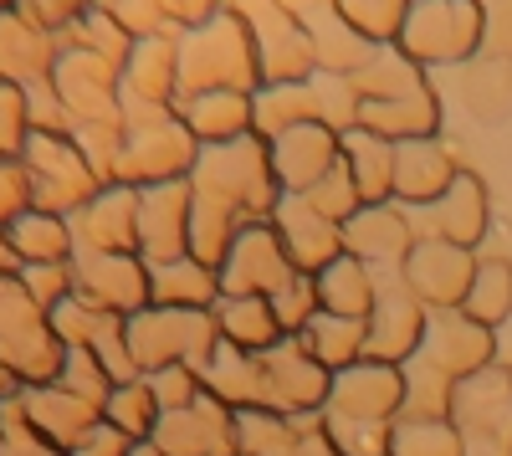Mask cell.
<instances>
[{
  "label": "cell",
  "mask_w": 512,
  "mask_h": 456,
  "mask_svg": "<svg viewBox=\"0 0 512 456\" xmlns=\"http://www.w3.org/2000/svg\"><path fill=\"white\" fill-rule=\"evenodd\" d=\"M472 272H477V257L466 252V246H451V241H436V236L415 241L410 257H405V287L425 308H441V313L466 303Z\"/></svg>",
  "instance_id": "cell-2"
},
{
  "label": "cell",
  "mask_w": 512,
  "mask_h": 456,
  "mask_svg": "<svg viewBox=\"0 0 512 456\" xmlns=\"http://www.w3.org/2000/svg\"><path fill=\"white\" fill-rule=\"evenodd\" d=\"M436 123H441V108H436L431 88H415V93L384 98V103H359V129L390 139V144L436 139Z\"/></svg>",
  "instance_id": "cell-8"
},
{
  "label": "cell",
  "mask_w": 512,
  "mask_h": 456,
  "mask_svg": "<svg viewBox=\"0 0 512 456\" xmlns=\"http://www.w3.org/2000/svg\"><path fill=\"white\" fill-rule=\"evenodd\" d=\"M200 98H205V103L190 113V129H195L200 139H216V144L246 139L251 118H256V108H251L246 93H200Z\"/></svg>",
  "instance_id": "cell-14"
},
{
  "label": "cell",
  "mask_w": 512,
  "mask_h": 456,
  "mask_svg": "<svg viewBox=\"0 0 512 456\" xmlns=\"http://www.w3.org/2000/svg\"><path fill=\"white\" fill-rule=\"evenodd\" d=\"M456 159L446 154V144L436 139H410V144H395V195L410 200V205H436L451 180H456Z\"/></svg>",
  "instance_id": "cell-7"
},
{
  "label": "cell",
  "mask_w": 512,
  "mask_h": 456,
  "mask_svg": "<svg viewBox=\"0 0 512 456\" xmlns=\"http://www.w3.org/2000/svg\"><path fill=\"white\" fill-rule=\"evenodd\" d=\"M461 313L477 318L482 328H492V323H502V318L512 313V262H507V257H482V262H477Z\"/></svg>",
  "instance_id": "cell-13"
},
{
  "label": "cell",
  "mask_w": 512,
  "mask_h": 456,
  "mask_svg": "<svg viewBox=\"0 0 512 456\" xmlns=\"http://www.w3.org/2000/svg\"><path fill=\"white\" fill-rule=\"evenodd\" d=\"M482 52L512 62V0H487V36H482Z\"/></svg>",
  "instance_id": "cell-18"
},
{
  "label": "cell",
  "mask_w": 512,
  "mask_h": 456,
  "mask_svg": "<svg viewBox=\"0 0 512 456\" xmlns=\"http://www.w3.org/2000/svg\"><path fill=\"white\" fill-rule=\"evenodd\" d=\"M221 328H226V339L241 344V349H267L282 334V318H277L272 298H231L221 308Z\"/></svg>",
  "instance_id": "cell-16"
},
{
  "label": "cell",
  "mask_w": 512,
  "mask_h": 456,
  "mask_svg": "<svg viewBox=\"0 0 512 456\" xmlns=\"http://www.w3.org/2000/svg\"><path fill=\"white\" fill-rule=\"evenodd\" d=\"M487 36V6L482 0H410L405 26H400V52L425 62H472L482 57Z\"/></svg>",
  "instance_id": "cell-1"
},
{
  "label": "cell",
  "mask_w": 512,
  "mask_h": 456,
  "mask_svg": "<svg viewBox=\"0 0 512 456\" xmlns=\"http://www.w3.org/2000/svg\"><path fill=\"white\" fill-rule=\"evenodd\" d=\"M415 344H425V303L400 282L379 287V298L369 308V354L400 359Z\"/></svg>",
  "instance_id": "cell-6"
},
{
  "label": "cell",
  "mask_w": 512,
  "mask_h": 456,
  "mask_svg": "<svg viewBox=\"0 0 512 456\" xmlns=\"http://www.w3.org/2000/svg\"><path fill=\"white\" fill-rule=\"evenodd\" d=\"M338 159H344V129H328L323 118L297 123L272 139V175L297 195H308Z\"/></svg>",
  "instance_id": "cell-3"
},
{
  "label": "cell",
  "mask_w": 512,
  "mask_h": 456,
  "mask_svg": "<svg viewBox=\"0 0 512 456\" xmlns=\"http://www.w3.org/2000/svg\"><path fill=\"white\" fill-rule=\"evenodd\" d=\"M425 231H431L436 241H451V246H466V252H472V246L487 236V185L461 170L436 205H425Z\"/></svg>",
  "instance_id": "cell-5"
},
{
  "label": "cell",
  "mask_w": 512,
  "mask_h": 456,
  "mask_svg": "<svg viewBox=\"0 0 512 456\" xmlns=\"http://www.w3.org/2000/svg\"><path fill=\"white\" fill-rule=\"evenodd\" d=\"M410 246H415V221L405 211H395L390 200H384V205H364L354 221H344V252L359 257L364 267L405 262Z\"/></svg>",
  "instance_id": "cell-4"
},
{
  "label": "cell",
  "mask_w": 512,
  "mask_h": 456,
  "mask_svg": "<svg viewBox=\"0 0 512 456\" xmlns=\"http://www.w3.org/2000/svg\"><path fill=\"white\" fill-rule=\"evenodd\" d=\"M333 11L344 26H354L364 41H400V26H405V11L410 0H333Z\"/></svg>",
  "instance_id": "cell-17"
},
{
  "label": "cell",
  "mask_w": 512,
  "mask_h": 456,
  "mask_svg": "<svg viewBox=\"0 0 512 456\" xmlns=\"http://www.w3.org/2000/svg\"><path fill=\"white\" fill-rule=\"evenodd\" d=\"M390 456H466V441L446 416H415L390 431Z\"/></svg>",
  "instance_id": "cell-15"
},
{
  "label": "cell",
  "mask_w": 512,
  "mask_h": 456,
  "mask_svg": "<svg viewBox=\"0 0 512 456\" xmlns=\"http://www.w3.org/2000/svg\"><path fill=\"white\" fill-rule=\"evenodd\" d=\"M425 349H431V354L441 359V369H446V375L466 380V375H477V369L487 364V354H492V339H487V328H482L477 318H466V313L446 308V313L436 318V334L425 339Z\"/></svg>",
  "instance_id": "cell-10"
},
{
  "label": "cell",
  "mask_w": 512,
  "mask_h": 456,
  "mask_svg": "<svg viewBox=\"0 0 512 456\" xmlns=\"http://www.w3.org/2000/svg\"><path fill=\"white\" fill-rule=\"evenodd\" d=\"M344 164H349L364 205H384L395 195V144L390 139H379L354 123V129H344Z\"/></svg>",
  "instance_id": "cell-11"
},
{
  "label": "cell",
  "mask_w": 512,
  "mask_h": 456,
  "mask_svg": "<svg viewBox=\"0 0 512 456\" xmlns=\"http://www.w3.org/2000/svg\"><path fill=\"white\" fill-rule=\"evenodd\" d=\"M313 287H318V308L333 313V318H369V308L379 298L374 267H364L349 252H338L323 272H313Z\"/></svg>",
  "instance_id": "cell-9"
},
{
  "label": "cell",
  "mask_w": 512,
  "mask_h": 456,
  "mask_svg": "<svg viewBox=\"0 0 512 456\" xmlns=\"http://www.w3.org/2000/svg\"><path fill=\"white\" fill-rule=\"evenodd\" d=\"M461 108L477 123H502L512 113V62L502 57H472L461 72Z\"/></svg>",
  "instance_id": "cell-12"
}]
</instances>
